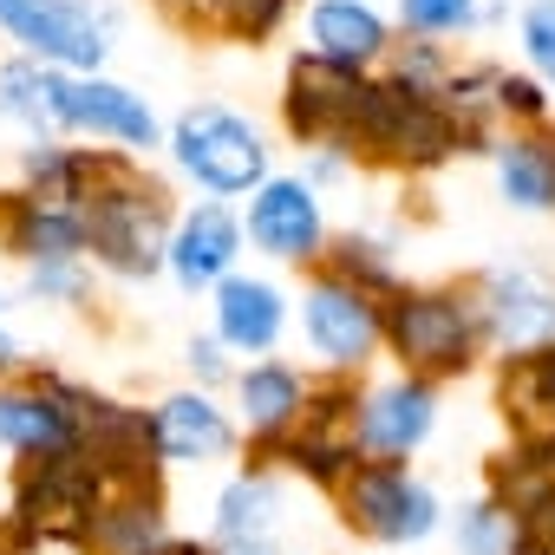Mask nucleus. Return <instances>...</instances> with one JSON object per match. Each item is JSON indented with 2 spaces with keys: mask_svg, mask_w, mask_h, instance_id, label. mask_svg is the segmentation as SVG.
I'll return each mask as SVG.
<instances>
[{
  "mask_svg": "<svg viewBox=\"0 0 555 555\" xmlns=\"http://www.w3.org/2000/svg\"><path fill=\"white\" fill-rule=\"evenodd\" d=\"M340 282H353V288H386L392 282V261L379 255V242H340Z\"/></svg>",
  "mask_w": 555,
  "mask_h": 555,
  "instance_id": "7c9ffc66",
  "label": "nucleus"
},
{
  "mask_svg": "<svg viewBox=\"0 0 555 555\" xmlns=\"http://www.w3.org/2000/svg\"><path fill=\"white\" fill-rule=\"evenodd\" d=\"M190 373L196 379H222L229 366H222V340H190Z\"/></svg>",
  "mask_w": 555,
  "mask_h": 555,
  "instance_id": "473e14b6",
  "label": "nucleus"
},
{
  "mask_svg": "<svg viewBox=\"0 0 555 555\" xmlns=\"http://www.w3.org/2000/svg\"><path fill=\"white\" fill-rule=\"evenodd\" d=\"M308 34H314V53L334 60V66H373L386 53V21L366 8V0H321L308 14Z\"/></svg>",
  "mask_w": 555,
  "mask_h": 555,
  "instance_id": "aec40b11",
  "label": "nucleus"
},
{
  "mask_svg": "<svg viewBox=\"0 0 555 555\" xmlns=\"http://www.w3.org/2000/svg\"><path fill=\"white\" fill-rule=\"evenodd\" d=\"M321 235H327V222H321L314 183H301V177H268L255 190V203H248V242L261 255H274V261H308V255H321Z\"/></svg>",
  "mask_w": 555,
  "mask_h": 555,
  "instance_id": "9b49d317",
  "label": "nucleus"
},
{
  "mask_svg": "<svg viewBox=\"0 0 555 555\" xmlns=\"http://www.w3.org/2000/svg\"><path fill=\"white\" fill-rule=\"evenodd\" d=\"M509 548H516V522L503 503L457 509V555H509Z\"/></svg>",
  "mask_w": 555,
  "mask_h": 555,
  "instance_id": "a878e982",
  "label": "nucleus"
},
{
  "mask_svg": "<svg viewBox=\"0 0 555 555\" xmlns=\"http://www.w3.org/2000/svg\"><path fill=\"white\" fill-rule=\"evenodd\" d=\"M60 66H40V60H8L0 66V112H8L14 125H27L40 144H53L60 125Z\"/></svg>",
  "mask_w": 555,
  "mask_h": 555,
  "instance_id": "5701e85b",
  "label": "nucleus"
},
{
  "mask_svg": "<svg viewBox=\"0 0 555 555\" xmlns=\"http://www.w3.org/2000/svg\"><path fill=\"white\" fill-rule=\"evenodd\" d=\"M0 27H8L40 66L92 79L105 60V14H92L86 0H0Z\"/></svg>",
  "mask_w": 555,
  "mask_h": 555,
  "instance_id": "423d86ee",
  "label": "nucleus"
},
{
  "mask_svg": "<svg viewBox=\"0 0 555 555\" xmlns=\"http://www.w3.org/2000/svg\"><path fill=\"white\" fill-rule=\"evenodd\" d=\"M164 555H203V548H164Z\"/></svg>",
  "mask_w": 555,
  "mask_h": 555,
  "instance_id": "c9c22d12",
  "label": "nucleus"
},
{
  "mask_svg": "<svg viewBox=\"0 0 555 555\" xmlns=\"http://www.w3.org/2000/svg\"><path fill=\"white\" fill-rule=\"evenodd\" d=\"M282 14H288V0H216V21L229 34H248V40L274 34V21H282Z\"/></svg>",
  "mask_w": 555,
  "mask_h": 555,
  "instance_id": "c85d7f7f",
  "label": "nucleus"
},
{
  "mask_svg": "<svg viewBox=\"0 0 555 555\" xmlns=\"http://www.w3.org/2000/svg\"><path fill=\"white\" fill-rule=\"evenodd\" d=\"M14 353H21V347H14L8 334H0V373H8V366H14Z\"/></svg>",
  "mask_w": 555,
  "mask_h": 555,
  "instance_id": "f704fd0d",
  "label": "nucleus"
},
{
  "mask_svg": "<svg viewBox=\"0 0 555 555\" xmlns=\"http://www.w3.org/2000/svg\"><path fill=\"white\" fill-rule=\"evenodd\" d=\"M522 53L555 86V0H529V8H522Z\"/></svg>",
  "mask_w": 555,
  "mask_h": 555,
  "instance_id": "cd10ccee",
  "label": "nucleus"
},
{
  "mask_svg": "<svg viewBox=\"0 0 555 555\" xmlns=\"http://www.w3.org/2000/svg\"><path fill=\"white\" fill-rule=\"evenodd\" d=\"M151 438H157V457L164 464H203V457H222L235 444L222 405H209L203 392H170L151 412Z\"/></svg>",
  "mask_w": 555,
  "mask_h": 555,
  "instance_id": "6ab92c4d",
  "label": "nucleus"
},
{
  "mask_svg": "<svg viewBox=\"0 0 555 555\" xmlns=\"http://www.w3.org/2000/svg\"><path fill=\"white\" fill-rule=\"evenodd\" d=\"M99 470L86 451H53L21 477V522L40 535H92L99 522Z\"/></svg>",
  "mask_w": 555,
  "mask_h": 555,
  "instance_id": "0eeeda50",
  "label": "nucleus"
},
{
  "mask_svg": "<svg viewBox=\"0 0 555 555\" xmlns=\"http://www.w3.org/2000/svg\"><path fill=\"white\" fill-rule=\"evenodd\" d=\"M79 209H86V242L92 255L125 274V282H144L170 261V235H164V190L151 177H138L131 164L112 157H86V183H79Z\"/></svg>",
  "mask_w": 555,
  "mask_h": 555,
  "instance_id": "f257e3e1",
  "label": "nucleus"
},
{
  "mask_svg": "<svg viewBox=\"0 0 555 555\" xmlns=\"http://www.w3.org/2000/svg\"><path fill=\"white\" fill-rule=\"evenodd\" d=\"M235 399H242L248 431H261V438H282V431L308 412V386H301V379H295V366H282V360L248 366V373L235 379Z\"/></svg>",
  "mask_w": 555,
  "mask_h": 555,
  "instance_id": "4be33fe9",
  "label": "nucleus"
},
{
  "mask_svg": "<svg viewBox=\"0 0 555 555\" xmlns=\"http://www.w3.org/2000/svg\"><path fill=\"white\" fill-rule=\"evenodd\" d=\"M301 327H308V347L327 360V366H360L373 360V347L386 340V314L366 288L340 282V274H321L308 288V308H301Z\"/></svg>",
  "mask_w": 555,
  "mask_h": 555,
  "instance_id": "1a4fd4ad",
  "label": "nucleus"
},
{
  "mask_svg": "<svg viewBox=\"0 0 555 555\" xmlns=\"http://www.w3.org/2000/svg\"><path fill=\"white\" fill-rule=\"evenodd\" d=\"M27 295H34V301H79V295H86V268H79V261H34Z\"/></svg>",
  "mask_w": 555,
  "mask_h": 555,
  "instance_id": "c756f323",
  "label": "nucleus"
},
{
  "mask_svg": "<svg viewBox=\"0 0 555 555\" xmlns=\"http://www.w3.org/2000/svg\"><path fill=\"white\" fill-rule=\"evenodd\" d=\"M0 444L8 451H34V457H53V451H79V418L66 405V386L40 379L27 392H0Z\"/></svg>",
  "mask_w": 555,
  "mask_h": 555,
  "instance_id": "4468645a",
  "label": "nucleus"
},
{
  "mask_svg": "<svg viewBox=\"0 0 555 555\" xmlns=\"http://www.w3.org/2000/svg\"><path fill=\"white\" fill-rule=\"evenodd\" d=\"M399 21L412 27V34H464L470 21H477V0H399Z\"/></svg>",
  "mask_w": 555,
  "mask_h": 555,
  "instance_id": "bb28decb",
  "label": "nucleus"
},
{
  "mask_svg": "<svg viewBox=\"0 0 555 555\" xmlns=\"http://www.w3.org/2000/svg\"><path fill=\"white\" fill-rule=\"evenodd\" d=\"M274 509H282V490H274V477L248 470V477H235V483L216 496V535H222V542H268Z\"/></svg>",
  "mask_w": 555,
  "mask_h": 555,
  "instance_id": "b1692460",
  "label": "nucleus"
},
{
  "mask_svg": "<svg viewBox=\"0 0 555 555\" xmlns=\"http://www.w3.org/2000/svg\"><path fill=\"white\" fill-rule=\"evenodd\" d=\"M235 248H242V229L222 203H203L177 222L170 235V274L196 295V288H222L229 268H235Z\"/></svg>",
  "mask_w": 555,
  "mask_h": 555,
  "instance_id": "dca6fc26",
  "label": "nucleus"
},
{
  "mask_svg": "<svg viewBox=\"0 0 555 555\" xmlns=\"http://www.w3.org/2000/svg\"><path fill=\"white\" fill-rule=\"evenodd\" d=\"M92 542H99V555H164V516L151 496L105 503L92 522Z\"/></svg>",
  "mask_w": 555,
  "mask_h": 555,
  "instance_id": "393cba45",
  "label": "nucleus"
},
{
  "mask_svg": "<svg viewBox=\"0 0 555 555\" xmlns=\"http://www.w3.org/2000/svg\"><path fill=\"white\" fill-rule=\"evenodd\" d=\"M366 99L373 86L353 73V66H334L321 53L295 60L288 66V125L314 144H334V138H360V118H366Z\"/></svg>",
  "mask_w": 555,
  "mask_h": 555,
  "instance_id": "6e6552de",
  "label": "nucleus"
},
{
  "mask_svg": "<svg viewBox=\"0 0 555 555\" xmlns=\"http://www.w3.org/2000/svg\"><path fill=\"white\" fill-rule=\"evenodd\" d=\"M60 125H66V131L112 138V144H125V151H151V144H157L151 105H144L131 86L99 79V73H92V79H79V73L60 79Z\"/></svg>",
  "mask_w": 555,
  "mask_h": 555,
  "instance_id": "f8f14e48",
  "label": "nucleus"
},
{
  "mask_svg": "<svg viewBox=\"0 0 555 555\" xmlns=\"http://www.w3.org/2000/svg\"><path fill=\"white\" fill-rule=\"evenodd\" d=\"M483 340H496L503 353H535L555 347V288L529 268H496L483 274Z\"/></svg>",
  "mask_w": 555,
  "mask_h": 555,
  "instance_id": "9d476101",
  "label": "nucleus"
},
{
  "mask_svg": "<svg viewBox=\"0 0 555 555\" xmlns=\"http://www.w3.org/2000/svg\"><path fill=\"white\" fill-rule=\"evenodd\" d=\"M170 151H177L183 177H196L209 196H242V190L268 183V144L229 105H190L170 131Z\"/></svg>",
  "mask_w": 555,
  "mask_h": 555,
  "instance_id": "7ed1b4c3",
  "label": "nucleus"
},
{
  "mask_svg": "<svg viewBox=\"0 0 555 555\" xmlns=\"http://www.w3.org/2000/svg\"><path fill=\"white\" fill-rule=\"evenodd\" d=\"M282 288L261 282V274H229V282L216 288V340L222 347H242V353H268L274 340H282Z\"/></svg>",
  "mask_w": 555,
  "mask_h": 555,
  "instance_id": "a211bd4d",
  "label": "nucleus"
},
{
  "mask_svg": "<svg viewBox=\"0 0 555 555\" xmlns=\"http://www.w3.org/2000/svg\"><path fill=\"white\" fill-rule=\"evenodd\" d=\"M496 105L516 112V118H542V86L522 79V73H496Z\"/></svg>",
  "mask_w": 555,
  "mask_h": 555,
  "instance_id": "2f4dec72",
  "label": "nucleus"
},
{
  "mask_svg": "<svg viewBox=\"0 0 555 555\" xmlns=\"http://www.w3.org/2000/svg\"><path fill=\"white\" fill-rule=\"evenodd\" d=\"M360 138L373 151L399 157V164H438V157H451L464 144V125H457V112L444 99L412 92V86L392 79V86H373L366 118H360Z\"/></svg>",
  "mask_w": 555,
  "mask_h": 555,
  "instance_id": "20e7f679",
  "label": "nucleus"
},
{
  "mask_svg": "<svg viewBox=\"0 0 555 555\" xmlns=\"http://www.w3.org/2000/svg\"><path fill=\"white\" fill-rule=\"evenodd\" d=\"M431 418H438V399L425 379H392L379 386L366 405H360V451H373L379 464L418 451L431 438Z\"/></svg>",
  "mask_w": 555,
  "mask_h": 555,
  "instance_id": "ddd939ff",
  "label": "nucleus"
},
{
  "mask_svg": "<svg viewBox=\"0 0 555 555\" xmlns=\"http://www.w3.org/2000/svg\"><path fill=\"white\" fill-rule=\"evenodd\" d=\"M0 229H8V248H21L27 261H79L86 242V209L73 203H47V196H14L0 209Z\"/></svg>",
  "mask_w": 555,
  "mask_h": 555,
  "instance_id": "f3484780",
  "label": "nucleus"
},
{
  "mask_svg": "<svg viewBox=\"0 0 555 555\" xmlns=\"http://www.w3.org/2000/svg\"><path fill=\"white\" fill-rule=\"evenodd\" d=\"M340 503H347V522L373 542H425L438 529V496L418 477H405L399 464H379V457L347 470Z\"/></svg>",
  "mask_w": 555,
  "mask_h": 555,
  "instance_id": "39448f33",
  "label": "nucleus"
},
{
  "mask_svg": "<svg viewBox=\"0 0 555 555\" xmlns=\"http://www.w3.org/2000/svg\"><path fill=\"white\" fill-rule=\"evenodd\" d=\"M496 190L509 209H555V131H522L496 144Z\"/></svg>",
  "mask_w": 555,
  "mask_h": 555,
  "instance_id": "412c9836",
  "label": "nucleus"
},
{
  "mask_svg": "<svg viewBox=\"0 0 555 555\" xmlns=\"http://www.w3.org/2000/svg\"><path fill=\"white\" fill-rule=\"evenodd\" d=\"M386 340H392V353L412 366V379L431 386V379L470 366V353H477V340H483V314H477L470 295H444V288H431V295H399V301L386 308Z\"/></svg>",
  "mask_w": 555,
  "mask_h": 555,
  "instance_id": "f03ea898",
  "label": "nucleus"
},
{
  "mask_svg": "<svg viewBox=\"0 0 555 555\" xmlns=\"http://www.w3.org/2000/svg\"><path fill=\"white\" fill-rule=\"evenodd\" d=\"M503 418L529 457H555V347L516 353L503 366Z\"/></svg>",
  "mask_w": 555,
  "mask_h": 555,
  "instance_id": "2eb2a0df",
  "label": "nucleus"
},
{
  "mask_svg": "<svg viewBox=\"0 0 555 555\" xmlns=\"http://www.w3.org/2000/svg\"><path fill=\"white\" fill-rule=\"evenodd\" d=\"M222 555H274V548H268V542H229Z\"/></svg>",
  "mask_w": 555,
  "mask_h": 555,
  "instance_id": "72a5a7b5",
  "label": "nucleus"
}]
</instances>
